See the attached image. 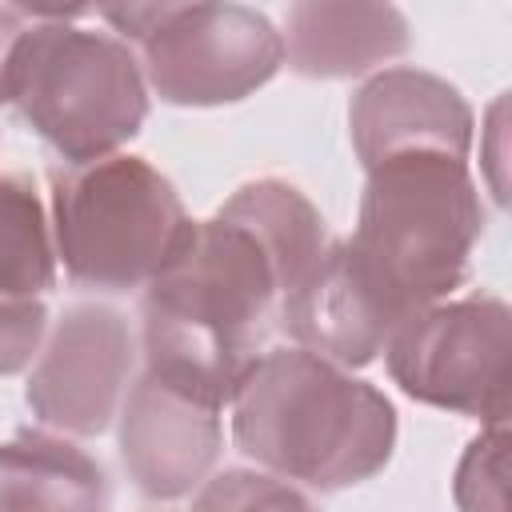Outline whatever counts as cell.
Listing matches in <instances>:
<instances>
[{
  "label": "cell",
  "instance_id": "11",
  "mask_svg": "<svg viewBox=\"0 0 512 512\" xmlns=\"http://www.w3.org/2000/svg\"><path fill=\"white\" fill-rule=\"evenodd\" d=\"M284 56L304 76H352L408 48V24L388 4H296L284 20Z\"/></svg>",
  "mask_w": 512,
  "mask_h": 512
},
{
  "label": "cell",
  "instance_id": "10",
  "mask_svg": "<svg viewBox=\"0 0 512 512\" xmlns=\"http://www.w3.org/2000/svg\"><path fill=\"white\" fill-rule=\"evenodd\" d=\"M348 120L364 168L412 148H440L464 156L472 132V116L460 92L416 68H392L368 80L356 92Z\"/></svg>",
  "mask_w": 512,
  "mask_h": 512
},
{
  "label": "cell",
  "instance_id": "16",
  "mask_svg": "<svg viewBox=\"0 0 512 512\" xmlns=\"http://www.w3.org/2000/svg\"><path fill=\"white\" fill-rule=\"evenodd\" d=\"M44 340L40 300H0V376L24 368Z\"/></svg>",
  "mask_w": 512,
  "mask_h": 512
},
{
  "label": "cell",
  "instance_id": "2",
  "mask_svg": "<svg viewBox=\"0 0 512 512\" xmlns=\"http://www.w3.org/2000/svg\"><path fill=\"white\" fill-rule=\"evenodd\" d=\"M480 224L464 156L412 148L368 168L356 232L340 248L360 288L400 328L460 284Z\"/></svg>",
  "mask_w": 512,
  "mask_h": 512
},
{
  "label": "cell",
  "instance_id": "4",
  "mask_svg": "<svg viewBox=\"0 0 512 512\" xmlns=\"http://www.w3.org/2000/svg\"><path fill=\"white\" fill-rule=\"evenodd\" d=\"M12 104L68 164L112 156L144 124V72L120 36L32 12L4 72Z\"/></svg>",
  "mask_w": 512,
  "mask_h": 512
},
{
  "label": "cell",
  "instance_id": "15",
  "mask_svg": "<svg viewBox=\"0 0 512 512\" xmlns=\"http://www.w3.org/2000/svg\"><path fill=\"white\" fill-rule=\"evenodd\" d=\"M504 424L480 436L456 476V500L464 512H504Z\"/></svg>",
  "mask_w": 512,
  "mask_h": 512
},
{
  "label": "cell",
  "instance_id": "3",
  "mask_svg": "<svg viewBox=\"0 0 512 512\" xmlns=\"http://www.w3.org/2000/svg\"><path fill=\"white\" fill-rule=\"evenodd\" d=\"M232 408L240 452L312 488L368 480L396 444L392 404L372 384L304 348L264 352L240 380Z\"/></svg>",
  "mask_w": 512,
  "mask_h": 512
},
{
  "label": "cell",
  "instance_id": "1",
  "mask_svg": "<svg viewBox=\"0 0 512 512\" xmlns=\"http://www.w3.org/2000/svg\"><path fill=\"white\" fill-rule=\"evenodd\" d=\"M320 252V212L280 180L244 184L212 220H188L144 292L148 376L204 408L232 404L284 292Z\"/></svg>",
  "mask_w": 512,
  "mask_h": 512
},
{
  "label": "cell",
  "instance_id": "9",
  "mask_svg": "<svg viewBox=\"0 0 512 512\" xmlns=\"http://www.w3.org/2000/svg\"><path fill=\"white\" fill-rule=\"evenodd\" d=\"M120 444L140 492L156 500H176L200 488L208 468L216 464L220 420L216 408H204L144 372L124 400Z\"/></svg>",
  "mask_w": 512,
  "mask_h": 512
},
{
  "label": "cell",
  "instance_id": "8",
  "mask_svg": "<svg viewBox=\"0 0 512 512\" xmlns=\"http://www.w3.org/2000/svg\"><path fill=\"white\" fill-rule=\"evenodd\" d=\"M132 376V332L108 308H72L28 380L32 412L64 432L92 436L116 416Z\"/></svg>",
  "mask_w": 512,
  "mask_h": 512
},
{
  "label": "cell",
  "instance_id": "7",
  "mask_svg": "<svg viewBox=\"0 0 512 512\" xmlns=\"http://www.w3.org/2000/svg\"><path fill=\"white\" fill-rule=\"evenodd\" d=\"M396 384L436 408L504 424L508 412V312L500 300L432 304L388 340Z\"/></svg>",
  "mask_w": 512,
  "mask_h": 512
},
{
  "label": "cell",
  "instance_id": "12",
  "mask_svg": "<svg viewBox=\"0 0 512 512\" xmlns=\"http://www.w3.org/2000/svg\"><path fill=\"white\" fill-rule=\"evenodd\" d=\"M0 512H108L104 468L68 440L16 432L0 444Z\"/></svg>",
  "mask_w": 512,
  "mask_h": 512
},
{
  "label": "cell",
  "instance_id": "6",
  "mask_svg": "<svg viewBox=\"0 0 512 512\" xmlns=\"http://www.w3.org/2000/svg\"><path fill=\"white\" fill-rule=\"evenodd\" d=\"M100 20L140 48V72L168 104L240 100L284 60L272 20L240 4H128Z\"/></svg>",
  "mask_w": 512,
  "mask_h": 512
},
{
  "label": "cell",
  "instance_id": "13",
  "mask_svg": "<svg viewBox=\"0 0 512 512\" xmlns=\"http://www.w3.org/2000/svg\"><path fill=\"white\" fill-rule=\"evenodd\" d=\"M52 232L28 180L0 176V300H36L52 284Z\"/></svg>",
  "mask_w": 512,
  "mask_h": 512
},
{
  "label": "cell",
  "instance_id": "14",
  "mask_svg": "<svg viewBox=\"0 0 512 512\" xmlns=\"http://www.w3.org/2000/svg\"><path fill=\"white\" fill-rule=\"evenodd\" d=\"M196 512H316V508L276 476L224 472L200 488Z\"/></svg>",
  "mask_w": 512,
  "mask_h": 512
},
{
  "label": "cell",
  "instance_id": "17",
  "mask_svg": "<svg viewBox=\"0 0 512 512\" xmlns=\"http://www.w3.org/2000/svg\"><path fill=\"white\" fill-rule=\"evenodd\" d=\"M28 24H32L28 8H0V104H4V72H8L12 48H16V40L24 36Z\"/></svg>",
  "mask_w": 512,
  "mask_h": 512
},
{
  "label": "cell",
  "instance_id": "5",
  "mask_svg": "<svg viewBox=\"0 0 512 512\" xmlns=\"http://www.w3.org/2000/svg\"><path fill=\"white\" fill-rule=\"evenodd\" d=\"M184 228L180 196L136 156H104L52 172V244L80 284H148Z\"/></svg>",
  "mask_w": 512,
  "mask_h": 512
}]
</instances>
